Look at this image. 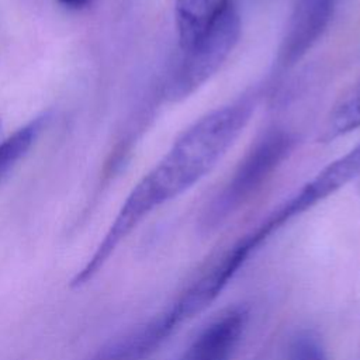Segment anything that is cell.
<instances>
[{"label":"cell","instance_id":"cell-1","mask_svg":"<svg viewBox=\"0 0 360 360\" xmlns=\"http://www.w3.org/2000/svg\"><path fill=\"white\" fill-rule=\"evenodd\" d=\"M257 91L217 107L190 125L128 197L146 215L201 181L236 142L257 104Z\"/></svg>","mask_w":360,"mask_h":360},{"label":"cell","instance_id":"cell-2","mask_svg":"<svg viewBox=\"0 0 360 360\" xmlns=\"http://www.w3.org/2000/svg\"><path fill=\"white\" fill-rule=\"evenodd\" d=\"M294 145V136L284 128H270L256 139L226 184L205 208L201 226L210 232L235 215L277 172Z\"/></svg>","mask_w":360,"mask_h":360},{"label":"cell","instance_id":"cell-3","mask_svg":"<svg viewBox=\"0 0 360 360\" xmlns=\"http://www.w3.org/2000/svg\"><path fill=\"white\" fill-rule=\"evenodd\" d=\"M240 32V15L232 4L208 32L190 46L179 49V58L167 75L166 97L181 101L204 86L229 58Z\"/></svg>","mask_w":360,"mask_h":360},{"label":"cell","instance_id":"cell-4","mask_svg":"<svg viewBox=\"0 0 360 360\" xmlns=\"http://www.w3.org/2000/svg\"><path fill=\"white\" fill-rule=\"evenodd\" d=\"M338 0H294L277 52V68L295 66L328 30Z\"/></svg>","mask_w":360,"mask_h":360},{"label":"cell","instance_id":"cell-5","mask_svg":"<svg viewBox=\"0 0 360 360\" xmlns=\"http://www.w3.org/2000/svg\"><path fill=\"white\" fill-rule=\"evenodd\" d=\"M248 311L233 307L211 321L177 360H231L248 323Z\"/></svg>","mask_w":360,"mask_h":360},{"label":"cell","instance_id":"cell-6","mask_svg":"<svg viewBox=\"0 0 360 360\" xmlns=\"http://www.w3.org/2000/svg\"><path fill=\"white\" fill-rule=\"evenodd\" d=\"M232 4V0H174L179 49L190 46L208 32Z\"/></svg>","mask_w":360,"mask_h":360},{"label":"cell","instance_id":"cell-7","mask_svg":"<svg viewBox=\"0 0 360 360\" xmlns=\"http://www.w3.org/2000/svg\"><path fill=\"white\" fill-rule=\"evenodd\" d=\"M49 118L51 114L44 112L0 141V184L10 176L18 162L28 153L31 146L46 127Z\"/></svg>","mask_w":360,"mask_h":360},{"label":"cell","instance_id":"cell-8","mask_svg":"<svg viewBox=\"0 0 360 360\" xmlns=\"http://www.w3.org/2000/svg\"><path fill=\"white\" fill-rule=\"evenodd\" d=\"M360 128V82L356 83L332 108L326 129L325 139L330 141L342 135L350 134Z\"/></svg>","mask_w":360,"mask_h":360},{"label":"cell","instance_id":"cell-9","mask_svg":"<svg viewBox=\"0 0 360 360\" xmlns=\"http://www.w3.org/2000/svg\"><path fill=\"white\" fill-rule=\"evenodd\" d=\"M288 360H329V357L316 335L301 330L288 343Z\"/></svg>","mask_w":360,"mask_h":360},{"label":"cell","instance_id":"cell-10","mask_svg":"<svg viewBox=\"0 0 360 360\" xmlns=\"http://www.w3.org/2000/svg\"><path fill=\"white\" fill-rule=\"evenodd\" d=\"M58 1L70 10H82L91 3V0H58Z\"/></svg>","mask_w":360,"mask_h":360},{"label":"cell","instance_id":"cell-11","mask_svg":"<svg viewBox=\"0 0 360 360\" xmlns=\"http://www.w3.org/2000/svg\"><path fill=\"white\" fill-rule=\"evenodd\" d=\"M0 131H1V121H0Z\"/></svg>","mask_w":360,"mask_h":360},{"label":"cell","instance_id":"cell-12","mask_svg":"<svg viewBox=\"0 0 360 360\" xmlns=\"http://www.w3.org/2000/svg\"><path fill=\"white\" fill-rule=\"evenodd\" d=\"M359 179H360V177H359Z\"/></svg>","mask_w":360,"mask_h":360}]
</instances>
